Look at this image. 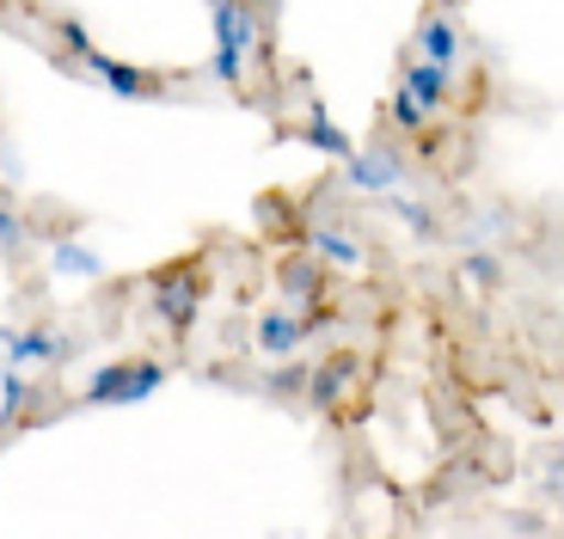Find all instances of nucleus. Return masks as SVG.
Returning <instances> with one entry per match:
<instances>
[{"label":"nucleus","instance_id":"nucleus-20","mask_svg":"<svg viewBox=\"0 0 564 539\" xmlns=\"http://www.w3.org/2000/svg\"><path fill=\"white\" fill-rule=\"evenodd\" d=\"M301 381H307V369H295V362H289V369H276V374H270L264 386H270V393H295Z\"/></svg>","mask_w":564,"mask_h":539},{"label":"nucleus","instance_id":"nucleus-14","mask_svg":"<svg viewBox=\"0 0 564 539\" xmlns=\"http://www.w3.org/2000/svg\"><path fill=\"white\" fill-rule=\"evenodd\" d=\"M350 381H356V355H332L325 369H313V374H307V398L325 411V405H338V393H344Z\"/></svg>","mask_w":564,"mask_h":539},{"label":"nucleus","instance_id":"nucleus-4","mask_svg":"<svg viewBox=\"0 0 564 539\" xmlns=\"http://www.w3.org/2000/svg\"><path fill=\"white\" fill-rule=\"evenodd\" d=\"M197 307H203L197 270H160L154 276V312L160 319H172V331H191L197 326Z\"/></svg>","mask_w":564,"mask_h":539},{"label":"nucleus","instance_id":"nucleus-8","mask_svg":"<svg viewBox=\"0 0 564 539\" xmlns=\"http://www.w3.org/2000/svg\"><path fill=\"white\" fill-rule=\"evenodd\" d=\"M252 343L282 362V355L301 350V319H295L289 307H264V312H258V326H252Z\"/></svg>","mask_w":564,"mask_h":539},{"label":"nucleus","instance_id":"nucleus-15","mask_svg":"<svg viewBox=\"0 0 564 539\" xmlns=\"http://www.w3.org/2000/svg\"><path fill=\"white\" fill-rule=\"evenodd\" d=\"M393 209H399V221H405L417 240H436V215L423 209V202H411V197H399V190H393Z\"/></svg>","mask_w":564,"mask_h":539},{"label":"nucleus","instance_id":"nucleus-5","mask_svg":"<svg viewBox=\"0 0 564 539\" xmlns=\"http://www.w3.org/2000/svg\"><path fill=\"white\" fill-rule=\"evenodd\" d=\"M7 369H19V374H37V369H56L62 355H68V338L62 331H50V326H31V331H7Z\"/></svg>","mask_w":564,"mask_h":539},{"label":"nucleus","instance_id":"nucleus-19","mask_svg":"<svg viewBox=\"0 0 564 539\" xmlns=\"http://www.w3.org/2000/svg\"><path fill=\"white\" fill-rule=\"evenodd\" d=\"M62 43H68V50H74V56H93V50H99V43H93V31H86L80 25V19H62Z\"/></svg>","mask_w":564,"mask_h":539},{"label":"nucleus","instance_id":"nucleus-17","mask_svg":"<svg viewBox=\"0 0 564 539\" xmlns=\"http://www.w3.org/2000/svg\"><path fill=\"white\" fill-rule=\"evenodd\" d=\"M387 117H393L399 129H423V123H430V111H423V105L411 99L405 86H399V92H393V105H387Z\"/></svg>","mask_w":564,"mask_h":539},{"label":"nucleus","instance_id":"nucleus-13","mask_svg":"<svg viewBox=\"0 0 564 539\" xmlns=\"http://www.w3.org/2000/svg\"><path fill=\"white\" fill-rule=\"evenodd\" d=\"M319 283H325V264L313 252L307 257H289V264L276 270V288L289 300H301V307H313V300H319Z\"/></svg>","mask_w":564,"mask_h":539},{"label":"nucleus","instance_id":"nucleus-16","mask_svg":"<svg viewBox=\"0 0 564 539\" xmlns=\"http://www.w3.org/2000/svg\"><path fill=\"white\" fill-rule=\"evenodd\" d=\"M460 270H466V276H473L479 288L503 283V264H497V252H466V257H460Z\"/></svg>","mask_w":564,"mask_h":539},{"label":"nucleus","instance_id":"nucleus-18","mask_svg":"<svg viewBox=\"0 0 564 539\" xmlns=\"http://www.w3.org/2000/svg\"><path fill=\"white\" fill-rule=\"evenodd\" d=\"M0 245H7V252H19V245H25V221H19V209H13V197H7V190H0Z\"/></svg>","mask_w":564,"mask_h":539},{"label":"nucleus","instance_id":"nucleus-11","mask_svg":"<svg viewBox=\"0 0 564 539\" xmlns=\"http://www.w3.org/2000/svg\"><path fill=\"white\" fill-rule=\"evenodd\" d=\"M50 270H56L62 283H99L105 257L93 252V245H80V240H56L50 245Z\"/></svg>","mask_w":564,"mask_h":539},{"label":"nucleus","instance_id":"nucleus-6","mask_svg":"<svg viewBox=\"0 0 564 539\" xmlns=\"http://www.w3.org/2000/svg\"><path fill=\"white\" fill-rule=\"evenodd\" d=\"M411 56H423V62H442V68H460V56H466V37H460V25H454L448 13H430L417 25V37H411Z\"/></svg>","mask_w":564,"mask_h":539},{"label":"nucleus","instance_id":"nucleus-10","mask_svg":"<svg viewBox=\"0 0 564 539\" xmlns=\"http://www.w3.org/2000/svg\"><path fill=\"white\" fill-rule=\"evenodd\" d=\"M307 252L319 257V264H338V270H362V245L350 240L344 228H332V221H307Z\"/></svg>","mask_w":564,"mask_h":539},{"label":"nucleus","instance_id":"nucleus-2","mask_svg":"<svg viewBox=\"0 0 564 539\" xmlns=\"http://www.w3.org/2000/svg\"><path fill=\"white\" fill-rule=\"evenodd\" d=\"M166 386V362H105L86 374L80 405H141Z\"/></svg>","mask_w":564,"mask_h":539},{"label":"nucleus","instance_id":"nucleus-9","mask_svg":"<svg viewBox=\"0 0 564 539\" xmlns=\"http://www.w3.org/2000/svg\"><path fill=\"white\" fill-rule=\"evenodd\" d=\"M86 68L99 74V86H105V92H117V99H154V80H148L141 68H129V62L105 56V50H93Z\"/></svg>","mask_w":564,"mask_h":539},{"label":"nucleus","instance_id":"nucleus-3","mask_svg":"<svg viewBox=\"0 0 564 539\" xmlns=\"http://www.w3.org/2000/svg\"><path fill=\"white\" fill-rule=\"evenodd\" d=\"M405 178H411V160L399 147H362V154L344 160V185L356 197H393V190H405Z\"/></svg>","mask_w":564,"mask_h":539},{"label":"nucleus","instance_id":"nucleus-7","mask_svg":"<svg viewBox=\"0 0 564 539\" xmlns=\"http://www.w3.org/2000/svg\"><path fill=\"white\" fill-rule=\"evenodd\" d=\"M399 86H405V92L423 105V111H442V105L454 99V68H442V62H423V56H411V62H405V74H399Z\"/></svg>","mask_w":564,"mask_h":539},{"label":"nucleus","instance_id":"nucleus-1","mask_svg":"<svg viewBox=\"0 0 564 539\" xmlns=\"http://www.w3.org/2000/svg\"><path fill=\"white\" fill-rule=\"evenodd\" d=\"M209 13H215V80L240 86L246 80V62L264 50L258 7H252V0H209Z\"/></svg>","mask_w":564,"mask_h":539},{"label":"nucleus","instance_id":"nucleus-12","mask_svg":"<svg viewBox=\"0 0 564 539\" xmlns=\"http://www.w3.org/2000/svg\"><path fill=\"white\" fill-rule=\"evenodd\" d=\"M301 142H307L313 154H325V160H350V154H356V142L344 135L338 123H332V117H325V105H313V111H307V123H301Z\"/></svg>","mask_w":564,"mask_h":539},{"label":"nucleus","instance_id":"nucleus-21","mask_svg":"<svg viewBox=\"0 0 564 539\" xmlns=\"http://www.w3.org/2000/svg\"><path fill=\"white\" fill-rule=\"evenodd\" d=\"M0 374H7V362H0Z\"/></svg>","mask_w":564,"mask_h":539}]
</instances>
